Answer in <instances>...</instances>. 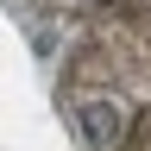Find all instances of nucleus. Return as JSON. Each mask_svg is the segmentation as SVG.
<instances>
[{
    "mask_svg": "<svg viewBox=\"0 0 151 151\" xmlns=\"http://www.w3.org/2000/svg\"><path fill=\"white\" fill-rule=\"evenodd\" d=\"M76 120H82V132H88L94 145H101L107 132L120 126V113H113V107H101V101H88V107H76Z\"/></svg>",
    "mask_w": 151,
    "mask_h": 151,
    "instance_id": "obj_1",
    "label": "nucleus"
}]
</instances>
